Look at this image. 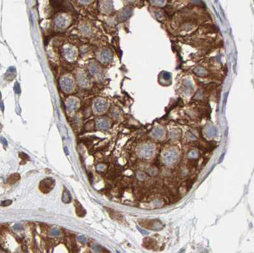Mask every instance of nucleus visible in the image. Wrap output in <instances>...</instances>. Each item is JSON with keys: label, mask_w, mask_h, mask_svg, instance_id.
Instances as JSON below:
<instances>
[{"label": "nucleus", "mask_w": 254, "mask_h": 253, "mask_svg": "<svg viewBox=\"0 0 254 253\" xmlns=\"http://www.w3.org/2000/svg\"><path fill=\"white\" fill-rule=\"evenodd\" d=\"M93 81L101 82L104 80V73L102 64L97 60H91L87 64V69Z\"/></svg>", "instance_id": "obj_4"}, {"label": "nucleus", "mask_w": 254, "mask_h": 253, "mask_svg": "<svg viewBox=\"0 0 254 253\" xmlns=\"http://www.w3.org/2000/svg\"><path fill=\"white\" fill-rule=\"evenodd\" d=\"M12 203V201L11 200H7V201H4L2 202V206H8L9 205H10Z\"/></svg>", "instance_id": "obj_26"}, {"label": "nucleus", "mask_w": 254, "mask_h": 253, "mask_svg": "<svg viewBox=\"0 0 254 253\" xmlns=\"http://www.w3.org/2000/svg\"><path fill=\"white\" fill-rule=\"evenodd\" d=\"M198 156H199L198 153L196 151H195V150H191L189 153V159H196L198 157Z\"/></svg>", "instance_id": "obj_22"}, {"label": "nucleus", "mask_w": 254, "mask_h": 253, "mask_svg": "<svg viewBox=\"0 0 254 253\" xmlns=\"http://www.w3.org/2000/svg\"><path fill=\"white\" fill-rule=\"evenodd\" d=\"M95 55L96 60L102 65H107L111 63L113 59L112 51L107 48H98L96 50Z\"/></svg>", "instance_id": "obj_7"}, {"label": "nucleus", "mask_w": 254, "mask_h": 253, "mask_svg": "<svg viewBox=\"0 0 254 253\" xmlns=\"http://www.w3.org/2000/svg\"><path fill=\"white\" fill-rule=\"evenodd\" d=\"M51 235L52 236H59L60 235L59 230L57 228H53L51 230Z\"/></svg>", "instance_id": "obj_24"}, {"label": "nucleus", "mask_w": 254, "mask_h": 253, "mask_svg": "<svg viewBox=\"0 0 254 253\" xmlns=\"http://www.w3.org/2000/svg\"><path fill=\"white\" fill-rule=\"evenodd\" d=\"M162 159L166 165H172L177 160L178 152L174 148H170L163 153Z\"/></svg>", "instance_id": "obj_9"}, {"label": "nucleus", "mask_w": 254, "mask_h": 253, "mask_svg": "<svg viewBox=\"0 0 254 253\" xmlns=\"http://www.w3.org/2000/svg\"><path fill=\"white\" fill-rule=\"evenodd\" d=\"M2 140H2V141H3V144H4L5 145H6V146H7V145H8V144H7V141L6 140H5V138H2Z\"/></svg>", "instance_id": "obj_32"}, {"label": "nucleus", "mask_w": 254, "mask_h": 253, "mask_svg": "<svg viewBox=\"0 0 254 253\" xmlns=\"http://www.w3.org/2000/svg\"><path fill=\"white\" fill-rule=\"evenodd\" d=\"M14 229H15V230H21V229H23V226H22V225H20V224H19V223L15 224V225H14Z\"/></svg>", "instance_id": "obj_28"}, {"label": "nucleus", "mask_w": 254, "mask_h": 253, "mask_svg": "<svg viewBox=\"0 0 254 253\" xmlns=\"http://www.w3.org/2000/svg\"><path fill=\"white\" fill-rule=\"evenodd\" d=\"M64 150H65V153H67V155H68V154H69V151H68V148H67V147H65Z\"/></svg>", "instance_id": "obj_33"}, {"label": "nucleus", "mask_w": 254, "mask_h": 253, "mask_svg": "<svg viewBox=\"0 0 254 253\" xmlns=\"http://www.w3.org/2000/svg\"><path fill=\"white\" fill-rule=\"evenodd\" d=\"M137 177L138 180H144V179H146V174L145 173H144L139 172V173H137Z\"/></svg>", "instance_id": "obj_23"}, {"label": "nucleus", "mask_w": 254, "mask_h": 253, "mask_svg": "<svg viewBox=\"0 0 254 253\" xmlns=\"http://www.w3.org/2000/svg\"><path fill=\"white\" fill-rule=\"evenodd\" d=\"M55 186V181L52 178H46L43 179L40 184V190L45 194L50 192Z\"/></svg>", "instance_id": "obj_13"}, {"label": "nucleus", "mask_w": 254, "mask_h": 253, "mask_svg": "<svg viewBox=\"0 0 254 253\" xmlns=\"http://www.w3.org/2000/svg\"><path fill=\"white\" fill-rule=\"evenodd\" d=\"M109 103L106 98L97 97L92 101V107L93 112L97 114H104L109 109Z\"/></svg>", "instance_id": "obj_6"}, {"label": "nucleus", "mask_w": 254, "mask_h": 253, "mask_svg": "<svg viewBox=\"0 0 254 253\" xmlns=\"http://www.w3.org/2000/svg\"><path fill=\"white\" fill-rule=\"evenodd\" d=\"M154 148L151 144H146L141 146L138 150V154L143 158H149L154 154Z\"/></svg>", "instance_id": "obj_12"}, {"label": "nucleus", "mask_w": 254, "mask_h": 253, "mask_svg": "<svg viewBox=\"0 0 254 253\" xmlns=\"http://www.w3.org/2000/svg\"><path fill=\"white\" fill-rule=\"evenodd\" d=\"M92 248H93V250H94L96 252H107V251L106 250H103V249H104V248H103L102 247H101V246H99L98 244L93 245Z\"/></svg>", "instance_id": "obj_21"}, {"label": "nucleus", "mask_w": 254, "mask_h": 253, "mask_svg": "<svg viewBox=\"0 0 254 253\" xmlns=\"http://www.w3.org/2000/svg\"><path fill=\"white\" fill-rule=\"evenodd\" d=\"M97 126L101 129L106 130L109 128L111 123H110L109 120L106 117H101L97 119L96 121Z\"/></svg>", "instance_id": "obj_14"}, {"label": "nucleus", "mask_w": 254, "mask_h": 253, "mask_svg": "<svg viewBox=\"0 0 254 253\" xmlns=\"http://www.w3.org/2000/svg\"><path fill=\"white\" fill-rule=\"evenodd\" d=\"M73 22L72 16L68 13L62 12L57 14L53 19V28L56 31L67 29Z\"/></svg>", "instance_id": "obj_3"}, {"label": "nucleus", "mask_w": 254, "mask_h": 253, "mask_svg": "<svg viewBox=\"0 0 254 253\" xmlns=\"http://www.w3.org/2000/svg\"><path fill=\"white\" fill-rule=\"evenodd\" d=\"M59 85L61 91L68 95L73 94L78 85L75 76L71 73H65L60 76Z\"/></svg>", "instance_id": "obj_1"}, {"label": "nucleus", "mask_w": 254, "mask_h": 253, "mask_svg": "<svg viewBox=\"0 0 254 253\" xmlns=\"http://www.w3.org/2000/svg\"><path fill=\"white\" fill-rule=\"evenodd\" d=\"M78 31L80 34L84 37H90L92 36L93 30L90 23L86 21H82L78 25Z\"/></svg>", "instance_id": "obj_11"}, {"label": "nucleus", "mask_w": 254, "mask_h": 253, "mask_svg": "<svg viewBox=\"0 0 254 253\" xmlns=\"http://www.w3.org/2000/svg\"><path fill=\"white\" fill-rule=\"evenodd\" d=\"M177 136H178V134L177 133H174V132H172V133H171L170 135V137L171 138L175 139V138H177Z\"/></svg>", "instance_id": "obj_29"}, {"label": "nucleus", "mask_w": 254, "mask_h": 253, "mask_svg": "<svg viewBox=\"0 0 254 253\" xmlns=\"http://www.w3.org/2000/svg\"><path fill=\"white\" fill-rule=\"evenodd\" d=\"M137 228H138V230H139L140 232H141V233H142L143 234H145V235H147V234H148V232H147V231H146V230H142L141 228H139V227H137Z\"/></svg>", "instance_id": "obj_30"}, {"label": "nucleus", "mask_w": 254, "mask_h": 253, "mask_svg": "<svg viewBox=\"0 0 254 253\" xmlns=\"http://www.w3.org/2000/svg\"><path fill=\"white\" fill-rule=\"evenodd\" d=\"M78 240L82 244H86L87 243V241H88L86 237H85L84 236H82V235L79 236V237H78Z\"/></svg>", "instance_id": "obj_25"}, {"label": "nucleus", "mask_w": 254, "mask_h": 253, "mask_svg": "<svg viewBox=\"0 0 254 253\" xmlns=\"http://www.w3.org/2000/svg\"><path fill=\"white\" fill-rule=\"evenodd\" d=\"M75 206H76V213L77 215L80 217H83L86 214V212L85 209L83 208V207L82 206V205H81L80 203L76 200L75 201Z\"/></svg>", "instance_id": "obj_15"}, {"label": "nucleus", "mask_w": 254, "mask_h": 253, "mask_svg": "<svg viewBox=\"0 0 254 253\" xmlns=\"http://www.w3.org/2000/svg\"><path fill=\"white\" fill-rule=\"evenodd\" d=\"M148 172H149V174L153 177V176L158 174V173H159V169L156 167H152L149 169Z\"/></svg>", "instance_id": "obj_19"}, {"label": "nucleus", "mask_w": 254, "mask_h": 253, "mask_svg": "<svg viewBox=\"0 0 254 253\" xmlns=\"http://www.w3.org/2000/svg\"><path fill=\"white\" fill-rule=\"evenodd\" d=\"M65 109L69 112H74L78 111L81 106V100L78 97L69 95L64 101Z\"/></svg>", "instance_id": "obj_8"}, {"label": "nucleus", "mask_w": 254, "mask_h": 253, "mask_svg": "<svg viewBox=\"0 0 254 253\" xmlns=\"http://www.w3.org/2000/svg\"><path fill=\"white\" fill-rule=\"evenodd\" d=\"M74 76L77 85L81 88L88 90L92 87L93 79L88 73V70L82 68H77L74 71Z\"/></svg>", "instance_id": "obj_2"}, {"label": "nucleus", "mask_w": 254, "mask_h": 253, "mask_svg": "<svg viewBox=\"0 0 254 253\" xmlns=\"http://www.w3.org/2000/svg\"><path fill=\"white\" fill-rule=\"evenodd\" d=\"M20 175L19 174H13L10 176L7 180V182L10 184H14L20 179Z\"/></svg>", "instance_id": "obj_17"}, {"label": "nucleus", "mask_w": 254, "mask_h": 253, "mask_svg": "<svg viewBox=\"0 0 254 253\" xmlns=\"http://www.w3.org/2000/svg\"><path fill=\"white\" fill-rule=\"evenodd\" d=\"M163 133H164V132L162 129L156 128L153 131V132L152 133V135H153L154 138H161V137L163 135Z\"/></svg>", "instance_id": "obj_18"}, {"label": "nucleus", "mask_w": 254, "mask_h": 253, "mask_svg": "<svg viewBox=\"0 0 254 253\" xmlns=\"http://www.w3.org/2000/svg\"><path fill=\"white\" fill-rule=\"evenodd\" d=\"M19 156L21 159H24V160H29V156L23 152L19 153Z\"/></svg>", "instance_id": "obj_27"}, {"label": "nucleus", "mask_w": 254, "mask_h": 253, "mask_svg": "<svg viewBox=\"0 0 254 253\" xmlns=\"http://www.w3.org/2000/svg\"><path fill=\"white\" fill-rule=\"evenodd\" d=\"M99 10L104 15H110L113 12V0H99Z\"/></svg>", "instance_id": "obj_10"}, {"label": "nucleus", "mask_w": 254, "mask_h": 253, "mask_svg": "<svg viewBox=\"0 0 254 253\" xmlns=\"http://www.w3.org/2000/svg\"><path fill=\"white\" fill-rule=\"evenodd\" d=\"M80 51L76 46L71 43H65L62 47V55L66 61L75 62L78 58Z\"/></svg>", "instance_id": "obj_5"}, {"label": "nucleus", "mask_w": 254, "mask_h": 253, "mask_svg": "<svg viewBox=\"0 0 254 253\" xmlns=\"http://www.w3.org/2000/svg\"><path fill=\"white\" fill-rule=\"evenodd\" d=\"M62 200V202L65 203V204H69V203L71 202L72 197L70 194V192L67 189H65L63 192Z\"/></svg>", "instance_id": "obj_16"}, {"label": "nucleus", "mask_w": 254, "mask_h": 253, "mask_svg": "<svg viewBox=\"0 0 254 253\" xmlns=\"http://www.w3.org/2000/svg\"><path fill=\"white\" fill-rule=\"evenodd\" d=\"M104 168V166H102V165H99V166H98V167H97V170H98V171H102V170H103Z\"/></svg>", "instance_id": "obj_31"}, {"label": "nucleus", "mask_w": 254, "mask_h": 253, "mask_svg": "<svg viewBox=\"0 0 254 253\" xmlns=\"http://www.w3.org/2000/svg\"><path fill=\"white\" fill-rule=\"evenodd\" d=\"M95 0H76V1L78 3H80L81 5H83V6H86V5H88L91 3H92Z\"/></svg>", "instance_id": "obj_20"}]
</instances>
